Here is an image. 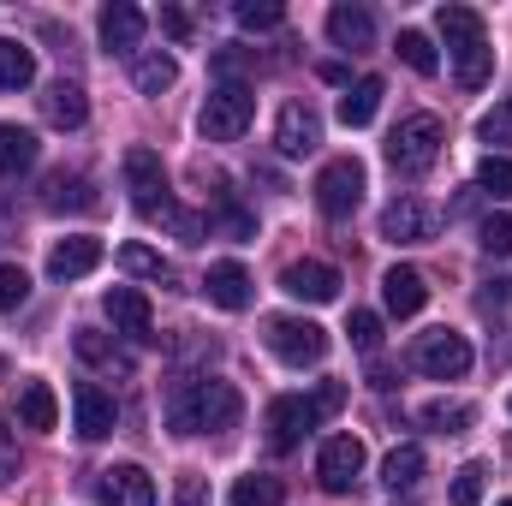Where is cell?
Instances as JSON below:
<instances>
[{
  "label": "cell",
  "mask_w": 512,
  "mask_h": 506,
  "mask_svg": "<svg viewBox=\"0 0 512 506\" xmlns=\"http://www.w3.org/2000/svg\"><path fill=\"white\" fill-rule=\"evenodd\" d=\"M441 36H447V54H453V72L465 90H483L489 72H495V48H489V30H483V12L477 6H441L435 12Z\"/></svg>",
  "instance_id": "obj_1"
},
{
  "label": "cell",
  "mask_w": 512,
  "mask_h": 506,
  "mask_svg": "<svg viewBox=\"0 0 512 506\" xmlns=\"http://www.w3.org/2000/svg\"><path fill=\"white\" fill-rule=\"evenodd\" d=\"M441 143H447V131L435 114H405L393 137H387V161H393V173H405V179H423L435 161H441Z\"/></svg>",
  "instance_id": "obj_2"
},
{
  "label": "cell",
  "mask_w": 512,
  "mask_h": 506,
  "mask_svg": "<svg viewBox=\"0 0 512 506\" xmlns=\"http://www.w3.org/2000/svg\"><path fill=\"white\" fill-rule=\"evenodd\" d=\"M262 340H268V352H274L280 364H292V370H304V364H322V358H328V328H322V322H310V316H268Z\"/></svg>",
  "instance_id": "obj_3"
},
{
  "label": "cell",
  "mask_w": 512,
  "mask_h": 506,
  "mask_svg": "<svg viewBox=\"0 0 512 506\" xmlns=\"http://www.w3.org/2000/svg\"><path fill=\"white\" fill-rule=\"evenodd\" d=\"M256 120V90L251 84H215L209 90V102H203V137L209 143H233V137H245Z\"/></svg>",
  "instance_id": "obj_4"
},
{
  "label": "cell",
  "mask_w": 512,
  "mask_h": 506,
  "mask_svg": "<svg viewBox=\"0 0 512 506\" xmlns=\"http://www.w3.org/2000/svg\"><path fill=\"white\" fill-rule=\"evenodd\" d=\"M126 191L143 221H167L173 197H167V167H161L155 149H126Z\"/></svg>",
  "instance_id": "obj_5"
},
{
  "label": "cell",
  "mask_w": 512,
  "mask_h": 506,
  "mask_svg": "<svg viewBox=\"0 0 512 506\" xmlns=\"http://www.w3.org/2000/svg\"><path fill=\"white\" fill-rule=\"evenodd\" d=\"M364 161H352V155H340V161H328L322 173H316V209L328 215V221H346V215H358V203H364Z\"/></svg>",
  "instance_id": "obj_6"
},
{
  "label": "cell",
  "mask_w": 512,
  "mask_h": 506,
  "mask_svg": "<svg viewBox=\"0 0 512 506\" xmlns=\"http://www.w3.org/2000/svg\"><path fill=\"white\" fill-rule=\"evenodd\" d=\"M411 364H417L423 376H435V381H459L465 370H471V340H465V334H453V328L417 334V346H411Z\"/></svg>",
  "instance_id": "obj_7"
},
{
  "label": "cell",
  "mask_w": 512,
  "mask_h": 506,
  "mask_svg": "<svg viewBox=\"0 0 512 506\" xmlns=\"http://www.w3.org/2000/svg\"><path fill=\"white\" fill-rule=\"evenodd\" d=\"M316 423H322V411H316V399H304V393H280V399L268 405V417H262V429H268V447H274V453H292Z\"/></svg>",
  "instance_id": "obj_8"
},
{
  "label": "cell",
  "mask_w": 512,
  "mask_h": 506,
  "mask_svg": "<svg viewBox=\"0 0 512 506\" xmlns=\"http://www.w3.org/2000/svg\"><path fill=\"white\" fill-rule=\"evenodd\" d=\"M316 477H322L328 495H352L358 477H364V441L358 435H334L322 447V459H316Z\"/></svg>",
  "instance_id": "obj_9"
},
{
  "label": "cell",
  "mask_w": 512,
  "mask_h": 506,
  "mask_svg": "<svg viewBox=\"0 0 512 506\" xmlns=\"http://www.w3.org/2000/svg\"><path fill=\"white\" fill-rule=\"evenodd\" d=\"M280 292L298 304H334L340 298V268L334 262H286L280 268Z\"/></svg>",
  "instance_id": "obj_10"
},
{
  "label": "cell",
  "mask_w": 512,
  "mask_h": 506,
  "mask_svg": "<svg viewBox=\"0 0 512 506\" xmlns=\"http://www.w3.org/2000/svg\"><path fill=\"white\" fill-rule=\"evenodd\" d=\"M72 423H78V435H84V441L114 435V423H120L114 393H108V387H96V381H78V387H72Z\"/></svg>",
  "instance_id": "obj_11"
},
{
  "label": "cell",
  "mask_w": 512,
  "mask_h": 506,
  "mask_svg": "<svg viewBox=\"0 0 512 506\" xmlns=\"http://www.w3.org/2000/svg\"><path fill=\"white\" fill-rule=\"evenodd\" d=\"M382 239L387 245H423V239H435L429 203H423V197H393L382 209Z\"/></svg>",
  "instance_id": "obj_12"
},
{
  "label": "cell",
  "mask_w": 512,
  "mask_h": 506,
  "mask_svg": "<svg viewBox=\"0 0 512 506\" xmlns=\"http://www.w3.org/2000/svg\"><path fill=\"white\" fill-rule=\"evenodd\" d=\"M96 495L102 506H155V477L143 465H108L96 471Z\"/></svg>",
  "instance_id": "obj_13"
},
{
  "label": "cell",
  "mask_w": 512,
  "mask_h": 506,
  "mask_svg": "<svg viewBox=\"0 0 512 506\" xmlns=\"http://www.w3.org/2000/svg\"><path fill=\"white\" fill-rule=\"evenodd\" d=\"M102 310H108L114 334H126V340H155V310H149V298H143L137 286H114V292L102 298Z\"/></svg>",
  "instance_id": "obj_14"
},
{
  "label": "cell",
  "mask_w": 512,
  "mask_h": 506,
  "mask_svg": "<svg viewBox=\"0 0 512 506\" xmlns=\"http://www.w3.org/2000/svg\"><path fill=\"white\" fill-rule=\"evenodd\" d=\"M203 393H209L203 376H179L167 387L161 411H167V429H173V435H203Z\"/></svg>",
  "instance_id": "obj_15"
},
{
  "label": "cell",
  "mask_w": 512,
  "mask_h": 506,
  "mask_svg": "<svg viewBox=\"0 0 512 506\" xmlns=\"http://www.w3.org/2000/svg\"><path fill=\"white\" fill-rule=\"evenodd\" d=\"M274 143H280V155H310L322 143V114L310 102H286L280 126H274Z\"/></svg>",
  "instance_id": "obj_16"
},
{
  "label": "cell",
  "mask_w": 512,
  "mask_h": 506,
  "mask_svg": "<svg viewBox=\"0 0 512 506\" xmlns=\"http://www.w3.org/2000/svg\"><path fill=\"white\" fill-rule=\"evenodd\" d=\"M382 304H387V316H417V310L429 304V280H423L417 268H387L382 274Z\"/></svg>",
  "instance_id": "obj_17"
},
{
  "label": "cell",
  "mask_w": 512,
  "mask_h": 506,
  "mask_svg": "<svg viewBox=\"0 0 512 506\" xmlns=\"http://www.w3.org/2000/svg\"><path fill=\"white\" fill-rule=\"evenodd\" d=\"M328 36H334V48H370L376 42V12L358 6V0H340L328 12Z\"/></svg>",
  "instance_id": "obj_18"
},
{
  "label": "cell",
  "mask_w": 512,
  "mask_h": 506,
  "mask_svg": "<svg viewBox=\"0 0 512 506\" xmlns=\"http://www.w3.org/2000/svg\"><path fill=\"white\" fill-rule=\"evenodd\" d=\"M42 209L48 215H66V209H96V185L84 179V173H48L42 179Z\"/></svg>",
  "instance_id": "obj_19"
},
{
  "label": "cell",
  "mask_w": 512,
  "mask_h": 506,
  "mask_svg": "<svg viewBox=\"0 0 512 506\" xmlns=\"http://www.w3.org/2000/svg\"><path fill=\"white\" fill-rule=\"evenodd\" d=\"M203 292H209L215 310H245V304H251V274H245V262H215V268L203 274Z\"/></svg>",
  "instance_id": "obj_20"
},
{
  "label": "cell",
  "mask_w": 512,
  "mask_h": 506,
  "mask_svg": "<svg viewBox=\"0 0 512 506\" xmlns=\"http://www.w3.org/2000/svg\"><path fill=\"white\" fill-rule=\"evenodd\" d=\"M42 120H48V126H60V131H78L84 120H90V96H84L78 84H66V78H60V84H48V90H42Z\"/></svg>",
  "instance_id": "obj_21"
},
{
  "label": "cell",
  "mask_w": 512,
  "mask_h": 506,
  "mask_svg": "<svg viewBox=\"0 0 512 506\" xmlns=\"http://www.w3.org/2000/svg\"><path fill=\"white\" fill-rule=\"evenodd\" d=\"M96 262H102V239L78 233V239H60V245L48 251V274H54V280H84Z\"/></svg>",
  "instance_id": "obj_22"
},
{
  "label": "cell",
  "mask_w": 512,
  "mask_h": 506,
  "mask_svg": "<svg viewBox=\"0 0 512 506\" xmlns=\"http://www.w3.org/2000/svg\"><path fill=\"white\" fill-rule=\"evenodd\" d=\"M102 42H108V54H131L143 42V12L131 0H108L102 6Z\"/></svg>",
  "instance_id": "obj_23"
},
{
  "label": "cell",
  "mask_w": 512,
  "mask_h": 506,
  "mask_svg": "<svg viewBox=\"0 0 512 506\" xmlns=\"http://www.w3.org/2000/svg\"><path fill=\"white\" fill-rule=\"evenodd\" d=\"M36 155H42V143H36V131H30V126H0V179L30 173V167H36Z\"/></svg>",
  "instance_id": "obj_24"
},
{
  "label": "cell",
  "mask_w": 512,
  "mask_h": 506,
  "mask_svg": "<svg viewBox=\"0 0 512 506\" xmlns=\"http://www.w3.org/2000/svg\"><path fill=\"white\" fill-rule=\"evenodd\" d=\"M78 358L90 364V370H108V376H131V352H120L108 334H96V328H78Z\"/></svg>",
  "instance_id": "obj_25"
},
{
  "label": "cell",
  "mask_w": 512,
  "mask_h": 506,
  "mask_svg": "<svg viewBox=\"0 0 512 506\" xmlns=\"http://www.w3.org/2000/svg\"><path fill=\"white\" fill-rule=\"evenodd\" d=\"M131 84H137L143 96H161V90H173V84H179V60H173V54H161V48H149V54H137V60H131Z\"/></svg>",
  "instance_id": "obj_26"
},
{
  "label": "cell",
  "mask_w": 512,
  "mask_h": 506,
  "mask_svg": "<svg viewBox=\"0 0 512 506\" xmlns=\"http://www.w3.org/2000/svg\"><path fill=\"white\" fill-rule=\"evenodd\" d=\"M382 96H387L382 78H358V84H346V96H340V120H346L352 131L370 126V120H376V108H382Z\"/></svg>",
  "instance_id": "obj_27"
},
{
  "label": "cell",
  "mask_w": 512,
  "mask_h": 506,
  "mask_svg": "<svg viewBox=\"0 0 512 506\" xmlns=\"http://www.w3.org/2000/svg\"><path fill=\"white\" fill-rule=\"evenodd\" d=\"M18 423H24V429H54V423H60V399H54L48 381H24V393H18Z\"/></svg>",
  "instance_id": "obj_28"
},
{
  "label": "cell",
  "mask_w": 512,
  "mask_h": 506,
  "mask_svg": "<svg viewBox=\"0 0 512 506\" xmlns=\"http://www.w3.org/2000/svg\"><path fill=\"white\" fill-rule=\"evenodd\" d=\"M36 84V54L12 36H0V90H30Z\"/></svg>",
  "instance_id": "obj_29"
},
{
  "label": "cell",
  "mask_w": 512,
  "mask_h": 506,
  "mask_svg": "<svg viewBox=\"0 0 512 506\" xmlns=\"http://www.w3.org/2000/svg\"><path fill=\"white\" fill-rule=\"evenodd\" d=\"M423 465H429V459H423V447H411V441H405V447H393V453H387L382 483L393 489V495H399V489H417V483H423Z\"/></svg>",
  "instance_id": "obj_30"
},
{
  "label": "cell",
  "mask_w": 512,
  "mask_h": 506,
  "mask_svg": "<svg viewBox=\"0 0 512 506\" xmlns=\"http://www.w3.org/2000/svg\"><path fill=\"white\" fill-rule=\"evenodd\" d=\"M423 423L441 429V435H465V429L477 423V411H471L465 399H429V405H423Z\"/></svg>",
  "instance_id": "obj_31"
},
{
  "label": "cell",
  "mask_w": 512,
  "mask_h": 506,
  "mask_svg": "<svg viewBox=\"0 0 512 506\" xmlns=\"http://www.w3.org/2000/svg\"><path fill=\"white\" fill-rule=\"evenodd\" d=\"M399 60L411 66V72H423V78H435V66H441V54H435V42L423 36V30H399Z\"/></svg>",
  "instance_id": "obj_32"
},
{
  "label": "cell",
  "mask_w": 512,
  "mask_h": 506,
  "mask_svg": "<svg viewBox=\"0 0 512 506\" xmlns=\"http://www.w3.org/2000/svg\"><path fill=\"white\" fill-rule=\"evenodd\" d=\"M227 501L233 506H286V489H280V477H239Z\"/></svg>",
  "instance_id": "obj_33"
},
{
  "label": "cell",
  "mask_w": 512,
  "mask_h": 506,
  "mask_svg": "<svg viewBox=\"0 0 512 506\" xmlns=\"http://www.w3.org/2000/svg\"><path fill=\"white\" fill-rule=\"evenodd\" d=\"M477 191H489L495 203H512V155H483V167H477Z\"/></svg>",
  "instance_id": "obj_34"
},
{
  "label": "cell",
  "mask_w": 512,
  "mask_h": 506,
  "mask_svg": "<svg viewBox=\"0 0 512 506\" xmlns=\"http://www.w3.org/2000/svg\"><path fill=\"white\" fill-rule=\"evenodd\" d=\"M120 268L126 274H143V280H173V268L161 262V251H149V245H120Z\"/></svg>",
  "instance_id": "obj_35"
},
{
  "label": "cell",
  "mask_w": 512,
  "mask_h": 506,
  "mask_svg": "<svg viewBox=\"0 0 512 506\" xmlns=\"http://www.w3.org/2000/svg\"><path fill=\"white\" fill-rule=\"evenodd\" d=\"M24 304H30V274L18 262H0V316H12Z\"/></svg>",
  "instance_id": "obj_36"
},
{
  "label": "cell",
  "mask_w": 512,
  "mask_h": 506,
  "mask_svg": "<svg viewBox=\"0 0 512 506\" xmlns=\"http://www.w3.org/2000/svg\"><path fill=\"white\" fill-rule=\"evenodd\" d=\"M233 18H239L245 30H274V24L286 18V6H280V0H239Z\"/></svg>",
  "instance_id": "obj_37"
},
{
  "label": "cell",
  "mask_w": 512,
  "mask_h": 506,
  "mask_svg": "<svg viewBox=\"0 0 512 506\" xmlns=\"http://www.w3.org/2000/svg\"><path fill=\"white\" fill-rule=\"evenodd\" d=\"M477 137L489 143V155H495V149H507V143H512V102H501V108H489V114L477 120Z\"/></svg>",
  "instance_id": "obj_38"
},
{
  "label": "cell",
  "mask_w": 512,
  "mask_h": 506,
  "mask_svg": "<svg viewBox=\"0 0 512 506\" xmlns=\"http://www.w3.org/2000/svg\"><path fill=\"white\" fill-rule=\"evenodd\" d=\"M477 245L489 256H512V215L501 209V215H489L483 227H477Z\"/></svg>",
  "instance_id": "obj_39"
},
{
  "label": "cell",
  "mask_w": 512,
  "mask_h": 506,
  "mask_svg": "<svg viewBox=\"0 0 512 506\" xmlns=\"http://www.w3.org/2000/svg\"><path fill=\"white\" fill-rule=\"evenodd\" d=\"M483 465H459L453 471V506H483Z\"/></svg>",
  "instance_id": "obj_40"
},
{
  "label": "cell",
  "mask_w": 512,
  "mask_h": 506,
  "mask_svg": "<svg viewBox=\"0 0 512 506\" xmlns=\"http://www.w3.org/2000/svg\"><path fill=\"white\" fill-rule=\"evenodd\" d=\"M346 334H352V346H358V352H376V346H382V316H376V310H352Z\"/></svg>",
  "instance_id": "obj_41"
},
{
  "label": "cell",
  "mask_w": 512,
  "mask_h": 506,
  "mask_svg": "<svg viewBox=\"0 0 512 506\" xmlns=\"http://www.w3.org/2000/svg\"><path fill=\"white\" fill-rule=\"evenodd\" d=\"M310 399H316V411H322V417H334V411L346 405V381H322Z\"/></svg>",
  "instance_id": "obj_42"
},
{
  "label": "cell",
  "mask_w": 512,
  "mask_h": 506,
  "mask_svg": "<svg viewBox=\"0 0 512 506\" xmlns=\"http://www.w3.org/2000/svg\"><path fill=\"white\" fill-rule=\"evenodd\" d=\"M173 506H209V489H203V477H197V471H185V477H179Z\"/></svg>",
  "instance_id": "obj_43"
},
{
  "label": "cell",
  "mask_w": 512,
  "mask_h": 506,
  "mask_svg": "<svg viewBox=\"0 0 512 506\" xmlns=\"http://www.w3.org/2000/svg\"><path fill=\"white\" fill-rule=\"evenodd\" d=\"M161 30H167L173 42H185V36H191V12H179V6H161Z\"/></svg>",
  "instance_id": "obj_44"
},
{
  "label": "cell",
  "mask_w": 512,
  "mask_h": 506,
  "mask_svg": "<svg viewBox=\"0 0 512 506\" xmlns=\"http://www.w3.org/2000/svg\"><path fill=\"white\" fill-rule=\"evenodd\" d=\"M12 477H18V447H12V435L0 429V489H6Z\"/></svg>",
  "instance_id": "obj_45"
},
{
  "label": "cell",
  "mask_w": 512,
  "mask_h": 506,
  "mask_svg": "<svg viewBox=\"0 0 512 506\" xmlns=\"http://www.w3.org/2000/svg\"><path fill=\"white\" fill-rule=\"evenodd\" d=\"M512 298V280H489V286H483V304H507Z\"/></svg>",
  "instance_id": "obj_46"
},
{
  "label": "cell",
  "mask_w": 512,
  "mask_h": 506,
  "mask_svg": "<svg viewBox=\"0 0 512 506\" xmlns=\"http://www.w3.org/2000/svg\"><path fill=\"white\" fill-rule=\"evenodd\" d=\"M0 376H6V358H0Z\"/></svg>",
  "instance_id": "obj_47"
},
{
  "label": "cell",
  "mask_w": 512,
  "mask_h": 506,
  "mask_svg": "<svg viewBox=\"0 0 512 506\" xmlns=\"http://www.w3.org/2000/svg\"><path fill=\"white\" fill-rule=\"evenodd\" d=\"M501 506H512V501H501Z\"/></svg>",
  "instance_id": "obj_48"
},
{
  "label": "cell",
  "mask_w": 512,
  "mask_h": 506,
  "mask_svg": "<svg viewBox=\"0 0 512 506\" xmlns=\"http://www.w3.org/2000/svg\"><path fill=\"white\" fill-rule=\"evenodd\" d=\"M507 405H512V399H507Z\"/></svg>",
  "instance_id": "obj_49"
}]
</instances>
